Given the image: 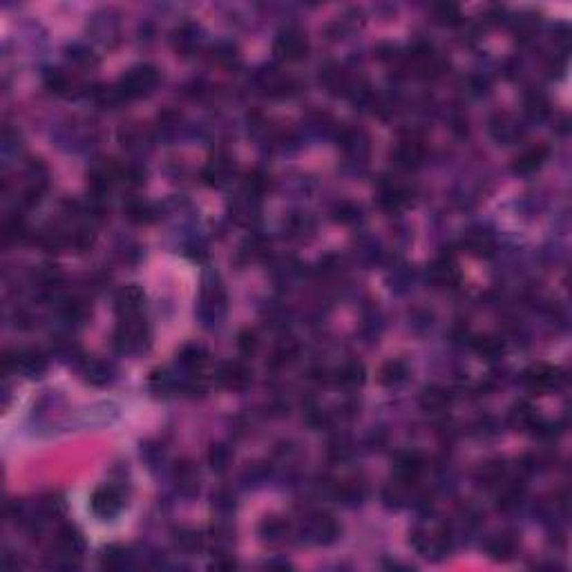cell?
<instances>
[{
  "label": "cell",
  "instance_id": "obj_2",
  "mask_svg": "<svg viewBox=\"0 0 572 572\" xmlns=\"http://www.w3.org/2000/svg\"><path fill=\"white\" fill-rule=\"evenodd\" d=\"M148 324L141 316L121 318L117 331H114V347L121 354H137L148 345Z\"/></svg>",
  "mask_w": 572,
  "mask_h": 572
},
{
  "label": "cell",
  "instance_id": "obj_21",
  "mask_svg": "<svg viewBox=\"0 0 572 572\" xmlns=\"http://www.w3.org/2000/svg\"><path fill=\"white\" fill-rule=\"evenodd\" d=\"M101 566L108 570H123L132 566V552L123 546H110L106 552H103Z\"/></svg>",
  "mask_w": 572,
  "mask_h": 572
},
{
  "label": "cell",
  "instance_id": "obj_14",
  "mask_svg": "<svg viewBox=\"0 0 572 572\" xmlns=\"http://www.w3.org/2000/svg\"><path fill=\"white\" fill-rule=\"evenodd\" d=\"M548 157H550V148L548 146L528 148V150H523L517 159H514L512 170H514V173H519V175H530V173H535V170H539L543 164H546Z\"/></svg>",
  "mask_w": 572,
  "mask_h": 572
},
{
  "label": "cell",
  "instance_id": "obj_13",
  "mask_svg": "<svg viewBox=\"0 0 572 572\" xmlns=\"http://www.w3.org/2000/svg\"><path fill=\"white\" fill-rule=\"evenodd\" d=\"M219 383L233 392H242L251 385V369L244 362H226L219 371Z\"/></svg>",
  "mask_w": 572,
  "mask_h": 572
},
{
  "label": "cell",
  "instance_id": "obj_44",
  "mask_svg": "<svg viewBox=\"0 0 572 572\" xmlns=\"http://www.w3.org/2000/svg\"><path fill=\"white\" fill-rule=\"evenodd\" d=\"M68 59H70L72 63H76V65H83V68H88V65L94 61V59H92V52L88 50V47H81V45L70 47Z\"/></svg>",
  "mask_w": 572,
  "mask_h": 572
},
{
  "label": "cell",
  "instance_id": "obj_27",
  "mask_svg": "<svg viewBox=\"0 0 572 572\" xmlns=\"http://www.w3.org/2000/svg\"><path fill=\"white\" fill-rule=\"evenodd\" d=\"M405 378H407V367L398 360L387 362V365L380 369V383L387 387H396L400 383H405Z\"/></svg>",
  "mask_w": 572,
  "mask_h": 572
},
{
  "label": "cell",
  "instance_id": "obj_40",
  "mask_svg": "<svg viewBox=\"0 0 572 572\" xmlns=\"http://www.w3.org/2000/svg\"><path fill=\"white\" fill-rule=\"evenodd\" d=\"M492 132H494V137H497L499 141H514L517 139V135H519V128L514 126L512 121H508V119H499L497 123H494V128H492Z\"/></svg>",
  "mask_w": 572,
  "mask_h": 572
},
{
  "label": "cell",
  "instance_id": "obj_9",
  "mask_svg": "<svg viewBox=\"0 0 572 572\" xmlns=\"http://www.w3.org/2000/svg\"><path fill=\"white\" fill-rule=\"evenodd\" d=\"M92 512L101 519H112L123 510V494L114 485H101L90 499Z\"/></svg>",
  "mask_w": 572,
  "mask_h": 572
},
{
  "label": "cell",
  "instance_id": "obj_23",
  "mask_svg": "<svg viewBox=\"0 0 572 572\" xmlns=\"http://www.w3.org/2000/svg\"><path fill=\"white\" fill-rule=\"evenodd\" d=\"M465 246L476 255H490L494 249V240L488 231L483 228H476V231H470L465 237Z\"/></svg>",
  "mask_w": 572,
  "mask_h": 572
},
{
  "label": "cell",
  "instance_id": "obj_10",
  "mask_svg": "<svg viewBox=\"0 0 572 572\" xmlns=\"http://www.w3.org/2000/svg\"><path fill=\"white\" fill-rule=\"evenodd\" d=\"M526 383L535 389V392H552V389H559L566 383V376L559 367L537 365L526 371Z\"/></svg>",
  "mask_w": 572,
  "mask_h": 572
},
{
  "label": "cell",
  "instance_id": "obj_42",
  "mask_svg": "<svg viewBox=\"0 0 572 572\" xmlns=\"http://www.w3.org/2000/svg\"><path fill=\"white\" fill-rule=\"evenodd\" d=\"M503 476V465L499 463H488L479 470V481H483L485 485H494Z\"/></svg>",
  "mask_w": 572,
  "mask_h": 572
},
{
  "label": "cell",
  "instance_id": "obj_1",
  "mask_svg": "<svg viewBox=\"0 0 572 572\" xmlns=\"http://www.w3.org/2000/svg\"><path fill=\"white\" fill-rule=\"evenodd\" d=\"M159 85V72L152 65H137L121 76L119 83L114 85V97L117 101H132L150 94Z\"/></svg>",
  "mask_w": 572,
  "mask_h": 572
},
{
  "label": "cell",
  "instance_id": "obj_8",
  "mask_svg": "<svg viewBox=\"0 0 572 572\" xmlns=\"http://www.w3.org/2000/svg\"><path fill=\"white\" fill-rule=\"evenodd\" d=\"M273 52L280 61L284 63H300L307 59L309 54V43L300 32H282L273 43Z\"/></svg>",
  "mask_w": 572,
  "mask_h": 572
},
{
  "label": "cell",
  "instance_id": "obj_46",
  "mask_svg": "<svg viewBox=\"0 0 572 572\" xmlns=\"http://www.w3.org/2000/svg\"><path fill=\"white\" fill-rule=\"evenodd\" d=\"M240 349H242V354H253L257 349V336L253 331H244L240 336Z\"/></svg>",
  "mask_w": 572,
  "mask_h": 572
},
{
  "label": "cell",
  "instance_id": "obj_19",
  "mask_svg": "<svg viewBox=\"0 0 572 572\" xmlns=\"http://www.w3.org/2000/svg\"><path fill=\"white\" fill-rule=\"evenodd\" d=\"M423 157H425V148H423L418 141H405V143H400V146L396 148V152H394L396 166L405 168V170L418 168V166H421Z\"/></svg>",
  "mask_w": 572,
  "mask_h": 572
},
{
  "label": "cell",
  "instance_id": "obj_15",
  "mask_svg": "<svg viewBox=\"0 0 572 572\" xmlns=\"http://www.w3.org/2000/svg\"><path fill=\"white\" fill-rule=\"evenodd\" d=\"M409 202H412V193H409L407 186L396 184V181H385L380 186V206L387 208V211H398Z\"/></svg>",
  "mask_w": 572,
  "mask_h": 572
},
{
  "label": "cell",
  "instance_id": "obj_28",
  "mask_svg": "<svg viewBox=\"0 0 572 572\" xmlns=\"http://www.w3.org/2000/svg\"><path fill=\"white\" fill-rule=\"evenodd\" d=\"M206 358H208V354L202 347H186L179 354V365L195 374V371H199L206 365Z\"/></svg>",
  "mask_w": 572,
  "mask_h": 572
},
{
  "label": "cell",
  "instance_id": "obj_41",
  "mask_svg": "<svg viewBox=\"0 0 572 572\" xmlns=\"http://www.w3.org/2000/svg\"><path fill=\"white\" fill-rule=\"evenodd\" d=\"M63 316L70 322H81L85 316H88V309H85V304L79 300H68L63 304Z\"/></svg>",
  "mask_w": 572,
  "mask_h": 572
},
{
  "label": "cell",
  "instance_id": "obj_37",
  "mask_svg": "<svg viewBox=\"0 0 572 572\" xmlns=\"http://www.w3.org/2000/svg\"><path fill=\"white\" fill-rule=\"evenodd\" d=\"M526 108H528V114H530L532 119H543V117H546V114L550 112L548 99L543 97L541 92H532V94H528Z\"/></svg>",
  "mask_w": 572,
  "mask_h": 572
},
{
  "label": "cell",
  "instance_id": "obj_45",
  "mask_svg": "<svg viewBox=\"0 0 572 572\" xmlns=\"http://www.w3.org/2000/svg\"><path fill=\"white\" fill-rule=\"evenodd\" d=\"M360 217V208L358 206H354V204H340L338 208H336V219L338 222H345V224H349V222H356V219Z\"/></svg>",
  "mask_w": 572,
  "mask_h": 572
},
{
  "label": "cell",
  "instance_id": "obj_16",
  "mask_svg": "<svg viewBox=\"0 0 572 572\" xmlns=\"http://www.w3.org/2000/svg\"><path fill=\"white\" fill-rule=\"evenodd\" d=\"M427 280L434 286H454L459 282V269H456L454 260L443 257V260H436L427 269Z\"/></svg>",
  "mask_w": 572,
  "mask_h": 572
},
{
  "label": "cell",
  "instance_id": "obj_29",
  "mask_svg": "<svg viewBox=\"0 0 572 572\" xmlns=\"http://www.w3.org/2000/svg\"><path fill=\"white\" fill-rule=\"evenodd\" d=\"M231 175V164H228L226 159H213L208 168L204 170V179L208 181L211 186H222L224 181Z\"/></svg>",
  "mask_w": 572,
  "mask_h": 572
},
{
  "label": "cell",
  "instance_id": "obj_17",
  "mask_svg": "<svg viewBox=\"0 0 572 572\" xmlns=\"http://www.w3.org/2000/svg\"><path fill=\"white\" fill-rule=\"evenodd\" d=\"M423 470V459L418 452H403L396 456V479L405 483H416Z\"/></svg>",
  "mask_w": 572,
  "mask_h": 572
},
{
  "label": "cell",
  "instance_id": "obj_7",
  "mask_svg": "<svg viewBox=\"0 0 572 572\" xmlns=\"http://www.w3.org/2000/svg\"><path fill=\"white\" fill-rule=\"evenodd\" d=\"M5 371H21V374L30 376V378H38L41 374H45L47 369V358L43 351L36 349H27V351H7L5 354Z\"/></svg>",
  "mask_w": 572,
  "mask_h": 572
},
{
  "label": "cell",
  "instance_id": "obj_22",
  "mask_svg": "<svg viewBox=\"0 0 572 572\" xmlns=\"http://www.w3.org/2000/svg\"><path fill=\"white\" fill-rule=\"evenodd\" d=\"M340 143H342V148H345L351 157H365L367 152H369V139L362 135V132L358 130H347L345 135L340 137Z\"/></svg>",
  "mask_w": 572,
  "mask_h": 572
},
{
  "label": "cell",
  "instance_id": "obj_24",
  "mask_svg": "<svg viewBox=\"0 0 572 572\" xmlns=\"http://www.w3.org/2000/svg\"><path fill=\"white\" fill-rule=\"evenodd\" d=\"M488 552L494 557V559H501V561H508L514 557V552H517V541H514L510 535H499V537H492L488 541Z\"/></svg>",
  "mask_w": 572,
  "mask_h": 572
},
{
  "label": "cell",
  "instance_id": "obj_11",
  "mask_svg": "<svg viewBox=\"0 0 572 572\" xmlns=\"http://www.w3.org/2000/svg\"><path fill=\"white\" fill-rule=\"evenodd\" d=\"M143 300H146V295H143V291L137 284L123 286V289H119V293L114 295V311H117L119 318L141 316Z\"/></svg>",
  "mask_w": 572,
  "mask_h": 572
},
{
  "label": "cell",
  "instance_id": "obj_31",
  "mask_svg": "<svg viewBox=\"0 0 572 572\" xmlns=\"http://www.w3.org/2000/svg\"><path fill=\"white\" fill-rule=\"evenodd\" d=\"M510 421L512 425H517V427H523V429H532L537 425V414H535V409H532L528 403H521L512 409V414H510Z\"/></svg>",
  "mask_w": 572,
  "mask_h": 572
},
{
  "label": "cell",
  "instance_id": "obj_30",
  "mask_svg": "<svg viewBox=\"0 0 572 572\" xmlns=\"http://www.w3.org/2000/svg\"><path fill=\"white\" fill-rule=\"evenodd\" d=\"M474 349H476V354L483 356L485 360H497L503 356V342L492 336H483L479 340H474Z\"/></svg>",
  "mask_w": 572,
  "mask_h": 572
},
{
  "label": "cell",
  "instance_id": "obj_25",
  "mask_svg": "<svg viewBox=\"0 0 572 572\" xmlns=\"http://www.w3.org/2000/svg\"><path fill=\"white\" fill-rule=\"evenodd\" d=\"M126 215L135 224H150L155 219V208L143 199H130L126 204Z\"/></svg>",
  "mask_w": 572,
  "mask_h": 572
},
{
  "label": "cell",
  "instance_id": "obj_18",
  "mask_svg": "<svg viewBox=\"0 0 572 572\" xmlns=\"http://www.w3.org/2000/svg\"><path fill=\"white\" fill-rule=\"evenodd\" d=\"M421 407L429 414H438V412H445L447 407L452 403V394L447 392V389L438 387V385H432V387H425L423 394H421Z\"/></svg>",
  "mask_w": 572,
  "mask_h": 572
},
{
  "label": "cell",
  "instance_id": "obj_3",
  "mask_svg": "<svg viewBox=\"0 0 572 572\" xmlns=\"http://www.w3.org/2000/svg\"><path fill=\"white\" fill-rule=\"evenodd\" d=\"M409 541L423 557L441 559L450 550V530L447 526H418Z\"/></svg>",
  "mask_w": 572,
  "mask_h": 572
},
{
  "label": "cell",
  "instance_id": "obj_5",
  "mask_svg": "<svg viewBox=\"0 0 572 572\" xmlns=\"http://www.w3.org/2000/svg\"><path fill=\"white\" fill-rule=\"evenodd\" d=\"M85 550V541L83 535L74 526H63L59 530V537H56V561L52 566L56 568H74L76 561L81 559Z\"/></svg>",
  "mask_w": 572,
  "mask_h": 572
},
{
  "label": "cell",
  "instance_id": "obj_20",
  "mask_svg": "<svg viewBox=\"0 0 572 572\" xmlns=\"http://www.w3.org/2000/svg\"><path fill=\"white\" fill-rule=\"evenodd\" d=\"M83 376L92 385H106L112 380V367L103 360H85L83 362Z\"/></svg>",
  "mask_w": 572,
  "mask_h": 572
},
{
  "label": "cell",
  "instance_id": "obj_6",
  "mask_svg": "<svg viewBox=\"0 0 572 572\" xmlns=\"http://www.w3.org/2000/svg\"><path fill=\"white\" fill-rule=\"evenodd\" d=\"M340 537V526L329 514H311L302 523V539L313 546H327Z\"/></svg>",
  "mask_w": 572,
  "mask_h": 572
},
{
  "label": "cell",
  "instance_id": "obj_39",
  "mask_svg": "<svg viewBox=\"0 0 572 572\" xmlns=\"http://www.w3.org/2000/svg\"><path fill=\"white\" fill-rule=\"evenodd\" d=\"M45 85L50 88L52 92H59L63 94L65 90L70 88V79H68V74L61 72V70H50L45 74Z\"/></svg>",
  "mask_w": 572,
  "mask_h": 572
},
{
  "label": "cell",
  "instance_id": "obj_36",
  "mask_svg": "<svg viewBox=\"0 0 572 572\" xmlns=\"http://www.w3.org/2000/svg\"><path fill=\"white\" fill-rule=\"evenodd\" d=\"M436 18H438V23H443V25H459L463 21V16H461V9L452 5V3H441V5H436Z\"/></svg>",
  "mask_w": 572,
  "mask_h": 572
},
{
  "label": "cell",
  "instance_id": "obj_26",
  "mask_svg": "<svg viewBox=\"0 0 572 572\" xmlns=\"http://www.w3.org/2000/svg\"><path fill=\"white\" fill-rule=\"evenodd\" d=\"M336 380H338V385L349 387V389L360 387L362 383H365V367H362L360 362H349V365H345L338 371Z\"/></svg>",
  "mask_w": 572,
  "mask_h": 572
},
{
  "label": "cell",
  "instance_id": "obj_43",
  "mask_svg": "<svg viewBox=\"0 0 572 572\" xmlns=\"http://www.w3.org/2000/svg\"><path fill=\"white\" fill-rule=\"evenodd\" d=\"M175 543H177L179 550H195V548H199V535L197 532L179 530L177 537H175Z\"/></svg>",
  "mask_w": 572,
  "mask_h": 572
},
{
  "label": "cell",
  "instance_id": "obj_33",
  "mask_svg": "<svg viewBox=\"0 0 572 572\" xmlns=\"http://www.w3.org/2000/svg\"><path fill=\"white\" fill-rule=\"evenodd\" d=\"M197 45V27L193 25H184L181 30L177 32L175 36V47H177V52H193V47Z\"/></svg>",
  "mask_w": 572,
  "mask_h": 572
},
{
  "label": "cell",
  "instance_id": "obj_35",
  "mask_svg": "<svg viewBox=\"0 0 572 572\" xmlns=\"http://www.w3.org/2000/svg\"><path fill=\"white\" fill-rule=\"evenodd\" d=\"M208 461H211V467L215 472H226V467L231 465L233 456L226 445H213L211 454H208Z\"/></svg>",
  "mask_w": 572,
  "mask_h": 572
},
{
  "label": "cell",
  "instance_id": "obj_12",
  "mask_svg": "<svg viewBox=\"0 0 572 572\" xmlns=\"http://www.w3.org/2000/svg\"><path fill=\"white\" fill-rule=\"evenodd\" d=\"M257 81H260L262 90L269 94V97H275V99L289 97V94H293V90H295V83L289 79V76H284L280 70H275V68L262 70L260 76H257Z\"/></svg>",
  "mask_w": 572,
  "mask_h": 572
},
{
  "label": "cell",
  "instance_id": "obj_32",
  "mask_svg": "<svg viewBox=\"0 0 572 572\" xmlns=\"http://www.w3.org/2000/svg\"><path fill=\"white\" fill-rule=\"evenodd\" d=\"M523 499V485L510 483L499 494V510H514Z\"/></svg>",
  "mask_w": 572,
  "mask_h": 572
},
{
  "label": "cell",
  "instance_id": "obj_47",
  "mask_svg": "<svg viewBox=\"0 0 572 572\" xmlns=\"http://www.w3.org/2000/svg\"><path fill=\"white\" fill-rule=\"evenodd\" d=\"M264 535H271V539H278V537H282L284 535V523L282 521H278V519H271V521H266L264 523Z\"/></svg>",
  "mask_w": 572,
  "mask_h": 572
},
{
  "label": "cell",
  "instance_id": "obj_38",
  "mask_svg": "<svg viewBox=\"0 0 572 572\" xmlns=\"http://www.w3.org/2000/svg\"><path fill=\"white\" fill-rule=\"evenodd\" d=\"M177 483H179V488L184 490V492H188L186 488H190V492L197 490V474H195V470L188 463H181L177 467Z\"/></svg>",
  "mask_w": 572,
  "mask_h": 572
},
{
  "label": "cell",
  "instance_id": "obj_4",
  "mask_svg": "<svg viewBox=\"0 0 572 572\" xmlns=\"http://www.w3.org/2000/svg\"><path fill=\"white\" fill-rule=\"evenodd\" d=\"M226 313V293L224 286L219 282L217 275H208L204 280V289H202V307H199V316L202 320L213 327L219 320L224 318Z\"/></svg>",
  "mask_w": 572,
  "mask_h": 572
},
{
  "label": "cell",
  "instance_id": "obj_34",
  "mask_svg": "<svg viewBox=\"0 0 572 572\" xmlns=\"http://www.w3.org/2000/svg\"><path fill=\"white\" fill-rule=\"evenodd\" d=\"M336 497L347 505H356L365 499V490H362V485H358V483H342V485H338Z\"/></svg>",
  "mask_w": 572,
  "mask_h": 572
}]
</instances>
